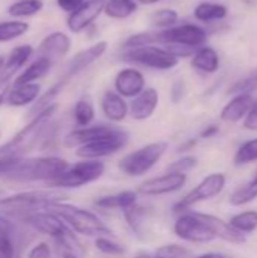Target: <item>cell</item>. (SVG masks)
Returning <instances> with one entry per match:
<instances>
[{"label":"cell","instance_id":"1","mask_svg":"<svg viewBox=\"0 0 257 258\" xmlns=\"http://www.w3.org/2000/svg\"><path fill=\"white\" fill-rule=\"evenodd\" d=\"M58 110V104L53 103L38 112L33 119L23 127L12 139L0 147V177H5L24 156L32 151L39 142L44 141L45 132L52 122L53 115Z\"/></svg>","mask_w":257,"mask_h":258},{"label":"cell","instance_id":"2","mask_svg":"<svg viewBox=\"0 0 257 258\" xmlns=\"http://www.w3.org/2000/svg\"><path fill=\"white\" fill-rule=\"evenodd\" d=\"M108 50V42L106 41H100L82 51H79L65 67V71L62 73V76L58 79V82L48 89L45 91L41 97H38V100L33 104L32 113L36 115L38 112H41L42 109H45L47 106L53 104V100L64 91V88L74 79L77 77L80 73H83L85 70H88L97 59H100Z\"/></svg>","mask_w":257,"mask_h":258},{"label":"cell","instance_id":"3","mask_svg":"<svg viewBox=\"0 0 257 258\" xmlns=\"http://www.w3.org/2000/svg\"><path fill=\"white\" fill-rule=\"evenodd\" d=\"M44 210L55 213L77 234L88 236V237H101V236L112 234V230L91 210L73 204H67L62 201L52 203L47 207H44Z\"/></svg>","mask_w":257,"mask_h":258},{"label":"cell","instance_id":"4","mask_svg":"<svg viewBox=\"0 0 257 258\" xmlns=\"http://www.w3.org/2000/svg\"><path fill=\"white\" fill-rule=\"evenodd\" d=\"M64 200V192L56 189H39L18 192L11 197L0 198V216L24 218L33 212L44 210L52 203Z\"/></svg>","mask_w":257,"mask_h":258},{"label":"cell","instance_id":"5","mask_svg":"<svg viewBox=\"0 0 257 258\" xmlns=\"http://www.w3.org/2000/svg\"><path fill=\"white\" fill-rule=\"evenodd\" d=\"M70 165L61 157H29L20 160L3 178L17 183L45 181L50 183Z\"/></svg>","mask_w":257,"mask_h":258},{"label":"cell","instance_id":"6","mask_svg":"<svg viewBox=\"0 0 257 258\" xmlns=\"http://www.w3.org/2000/svg\"><path fill=\"white\" fill-rule=\"evenodd\" d=\"M168 150V142L159 141V142H151L145 147H141L127 156H124L118 168L123 174L127 177H141L145 175L167 153Z\"/></svg>","mask_w":257,"mask_h":258},{"label":"cell","instance_id":"7","mask_svg":"<svg viewBox=\"0 0 257 258\" xmlns=\"http://www.w3.org/2000/svg\"><path fill=\"white\" fill-rule=\"evenodd\" d=\"M105 163L100 160H82L73 166H68L61 175L47 183L53 189H77L88 183L98 180L105 174Z\"/></svg>","mask_w":257,"mask_h":258},{"label":"cell","instance_id":"8","mask_svg":"<svg viewBox=\"0 0 257 258\" xmlns=\"http://www.w3.org/2000/svg\"><path fill=\"white\" fill-rule=\"evenodd\" d=\"M127 142H129L127 132L121 130L118 127H114L108 135L79 147L76 150V154H77V157H80L83 160H100L103 157L118 153L120 150H123L127 145Z\"/></svg>","mask_w":257,"mask_h":258},{"label":"cell","instance_id":"9","mask_svg":"<svg viewBox=\"0 0 257 258\" xmlns=\"http://www.w3.org/2000/svg\"><path fill=\"white\" fill-rule=\"evenodd\" d=\"M123 59L135 62L153 70H171L179 63V57L170 53L167 48L156 45H144L136 48H129L123 51Z\"/></svg>","mask_w":257,"mask_h":258},{"label":"cell","instance_id":"10","mask_svg":"<svg viewBox=\"0 0 257 258\" xmlns=\"http://www.w3.org/2000/svg\"><path fill=\"white\" fill-rule=\"evenodd\" d=\"M226 181H227V178H226V175L223 172L209 174L186 197H183L174 206V212L176 213H183V212L189 210V207H192L197 203L208 201V200H212V198L218 197L223 192V189L226 186Z\"/></svg>","mask_w":257,"mask_h":258},{"label":"cell","instance_id":"11","mask_svg":"<svg viewBox=\"0 0 257 258\" xmlns=\"http://www.w3.org/2000/svg\"><path fill=\"white\" fill-rule=\"evenodd\" d=\"M174 233L179 239L191 243H209L215 239L198 212H183L174 224Z\"/></svg>","mask_w":257,"mask_h":258},{"label":"cell","instance_id":"12","mask_svg":"<svg viewBox=\"0 0 257 258\" xmlns=\"http://www.w3.org/2000/svg\"><path fill=\"white\" fill-rule=\"evenodd\" d=\"M208 39V33L197 24H180L156 33V41L165 45H185L197 48Z\"/></svg>","mask_w":257,"mask_h":258},{"label":"cell","instance_id":"13","mask_svg":"<svg viewBox=\"0 0 257 258\" xmlns=\"http://www.w3.org/2000/svg\"><path fill=\"white\" fill-rule=\"evenodd\" d=\"M23 221H24V224L32 227L35 231L45 234V236H50V237L56 239L58 242L71 236L70 230L67 228V224L61 218H58L55 213L47 212V210L33 212V213L24 216Z\"/></svg>","mask_w":257,"mask_h":258},{"label":"cell","instance_id":"14","mask_svg":"<svg viewBox=\"0 0 257 258\" xmlns=\"http://www.w3.org/2000/svg\"><path fill=\"white\" fill-rule=\"evenodd\" d=\"M186 183V174L167 172L159 177H153L144 181L139 187V192L147 197H159L180 190Z\"/></svg>","mask_w":257,"mask_h":258},{"label":"cell","instance_id":"15","mask_svg":"<svg viewBox=\"0 0 257 258\" xmlns=\"http://www.w3.org/2000/svg\"><path fill=\"white\" fill-rule=\"evenodd\" d=\"M105 0H88L79 9L71 12L67 18V26L73 33H80L103 12Z\"/></svg>","mask_w":257,"mask_h":258},{"label":"cell","instance_id":"16","mask_svg":"<svg viewBox=\"0 0 257 258\" xmlns=\"http://www.w3.org/2000/svg\"><path fill=\"white\" fill-rule=\"evenodd\" d=\"M115 91L123 98H135L145 89V77L136 68H124L115 76Z\"/></svg>","mask_w":257,"mask_h":258},{"label":"cell","instance_id":"17","mask_svg":"<svg viewBox=\"0 0 257 258\" xmlns=\"http://www.w3.org/2000/svg\"><path fill=\"white\" fill-rule=\"evenodd\" d=\"M70 48L71 39L68 35H65L64 32H52L39 42L38 54L39 57H45L53 63L55 60H59L64 56H67Z\"/></svg>","mask_w":257,"mask_h":258},{"label":"cell","instance_id":"18","mask_svg":"<svg viewBox=\"0 0 257 258\" xmlns=\"http://www.w3.org/2000/svg\"><path fill=\"white\" fill-rule=\"evenodd\" d=\"M114 125H106V124H98V125H88V127H79L68 135H65L62 145L65 148H79L85 144H89L105 135H108Z\"/></svg>","mask_w":257,"mask_h":258},{"label":"cell","instance_id":"19","mask_svg":"<svg viewBox=\"0 0 257 258\" xmlns=\"http://www.w3.org/2000/svg\"><path fill=\"white\" fill-rule=\"evenodd\" d=\"M159 104V94L155 88L144 89L139 95H136L130 104V113L136 121L148 119Z\"/></svg>","mask_w":257,"mask_h":258},{"label":"cell","instance_id":"20","mask_svg":"<svg viewBox=\"0 0 257 258\" xmlns=\"http://www.w3.org/2000/svg\"><path fill=\"white\" fill-rule=\"evenodd\" d=\"M200 215H201L203 221L212 230L215 239H221V240H226V242L235 243V245H241L245 242V236L241 234L239 231H236L229 222H224L223 219H220L218 216H214V215H206V213H200Z\"/></svg>","mask_w":257,"mask_h":258},{"label":"cell","instance_id":"21","mask_svg":"<svg viewBox=\"0 0 257 258\" xmlns=\"http://www.w3.org/2000/svg\"><path fill=\"white\" fill-rule=\"evenodd\" d=\"M32 54H33V47L30 44L15 47L9 53L8 59L3 62V65L0 67V79L11 80L14 74L26 65V62L30 59Z\"/></svg>","mask_w":257,"mask_h":258},{"label":"cell","instance_id":"22","mask_svg":"<svg viewBox=\"0 0 257 258\" xmlns=\"http://www.w3.org/2000/svg\"><path fill=\"white\" fill-rule=\"evenodd\" d=\"M254 103L253 95H235L221 110V119L226 122H238L247 116Z\"/></svg>","mask_w":257,"mask_h":258},{"label":"cell","instance_id":"23","mask_svg":"<svg viewBox=\"0 0 257 258\" xmlns=\"http://www.w3.org/2000/svg\"><path fill=\"white\" fill-rule=\"evenodd\" d=\"M39 92H41V86L38 83L14 85V88L8 92L6 101L9 106L23 107V106L35 103L39 97Z\"/></svg>","mask_w":257,"mask_h":258},{"label":"cell","instance_id":"24","mask_svg":"<svg viewBox=\"0 0 257 258\" xmlns=\"http://www.w3.org/2000/svg\"><path fill=\"white\" fill-rule=\"evenodd\" d=\"M101 110L109 121L120 122L127 116L129 107L121 95L114 91H108L101 98Z\"/></svg>","mask_w":257,"mask_h":258},{"label":"cell","instance_id":"25","mask_svg":"<svg viewBox=\"0 0 257 258\" xmlns=\"http://www.w3.org/2000/svg\"><path fill=\"white\" fill-rule=\"evenodd\" d=\"M138 203V194L133 190H123L114 195H106V197H100L95 201V206L101 207V209H121L126 210L129 207H132L133 204Z\"/></svg>","mask_w":257,"mask_h":258},{"label":"cell","instance_id":"26","mask_svg":"<svg viewBox=\"0 0 257 258\" xmlns=\"http://www.w3.org/2000/svg\"><path fill=\"white\" fill-rule=\"evenodd\" d=\"M192 67L198 71L212 74L220 68V56L218 53L211 48V47H201L200 50L195 51L191 60Z\"/></svg>","mask_w":257,"mask_h":258},{"label":"cell","instance_id":"27","mask_svg":"<svg viewBox=\"0 0 257 258\" xmlns=\"http://www.w3.org/2000/svg\"><path fill=\"white\" fill-rule=\"evenodd\" d=\"M52 68V62L45 57H38L33 63H30L24 71H21L17 77L14 85H23V83H33L35 80L41 79L48 70Z\"/></svg>","mask_w":257,"mask_h":258},{"label":"cell","instance_id":"28","mask_svg":"<svg viewBox=\"0 0 257 258\" xmlns=\"http://www.w3.org/2000/svg\"><path fill=\"white\" fill-rule=\"evenodd\" d=\"M194 17L198 21H203V23L223 20V18L227 17V8L220 5V3L203 2L200 5H197V8L194 9Z\"/></svg>","mask_w":257,"mask_h":258},{"label":"cell","instance_id":"29","mask_svg":"<svg viewBox=\"0 0 257 258\" xmlns=\"http://www.w3.org/2000/svg\"><path fill=\"white\" fill-rule=\"evenodd\" d=\"M138 9V5L135 0H108L105 3L103 12L115 20H124L135 14Z\"/></svg>","mask_w":257,"mask_h":258},{"label":"cell","instance_id":"30","mask_svg":"<svg viewBox=\"0 0 257 258\" xmlns=\"http://www.w3.org/2000/svg\"><path fill=\"white\" fill-rule=\"evenodd\" d=\"M257 198V171L254 174V177L245 183L244 186H241L239 189H236L232 195H230V204L241 207L245 206L251 201H254Z\"/></svg>","mask_w":257,"mask_h":258},{"label":"cell","instance_id":"31","mask_svg":"<svg viewBox=\"0 0 257 258\" xmlns=\"http://www.w3.org/2000/svg\"><path fill=\"white\" fill-rule=\"evenodd\" d=\"M229 224L244 236L251 234L257 230V210L242 212V213L233 216Z\"/></svg>","mask_w":257,"mask_h":258},{"label":"cell","instance_id":"32","mask_svg":"<svg viewBox=\"0 0 257 258\" xmlns=\"http://www.w3.org/2000/svg\"><path fill=\"white\" fill-rule=\"evenodd\" d=\"M44 3L42 0H20L12 3L8 8V14L17 18H24V17H32L38 12H41Z\"/></svg>","mask_w":257,"mask_h":258},{"label":"cell","instance_id":"33","mask_svg":"<svg viewBox=\"0 0 257 258\" xmlns=\"http://www.w3.org/2000/svg\"><path fill=\"white\" fill-rule=\"evenodd\" d=\"M29 30V24L21 20L2 21L0 23V42H9L15 38H20Z\"/></svg>","mask_w":257,"mask_h":258},{"label":"cell","instance_id":"34","mask_svg":"<svg viewBox=\"0 0 257 258\" xmlns=\"http://www.w3.org/2000/svg\"><path fill=\"white\" fill-rule=\"evenodd\" d=\"M124 212V218L129 224V227L132 228V231L136 234V236H141L142 234V225H144V219L147 216V209L139 206L138 203L133 204L132 207L123 210Z\"/></svg>","mask_w":257,"mask_h":258},{"label":"cell","instance_id":"35","mask_svg":"<svg viewBox=\"0 0 257 258\" xmlns=\"http://www.w3.org/2000/svg\"><path fill=\"white\" fill-rule=\"evenodd\" d=\"M94 116H95V110H94V106L91 104V101L79 100L74 104L73 118H74V122L79 127H88L94 121Z\"/></svg>","mask_w":257,"mask_h":258},{"label":"cell","instance_id":"36","mask_svg":"<svg viewBox=\"0 0 257 258\" xmlns=\"http://www.w3.org/2000/svg\"><path fill=\"white\" fill-rule=\"evenodd\" d=\"M253 162H257V138L244 142L235 154V165L242 166Z\"/></svg>","mask_w":257,"mask_h":258},{"label":"cell","instance_id":"37","mask_svg":"<svg viewBox=\"0 0 257 258\" xmlns=\"http://www.w3.org/2000/svg\"><path fill=\"white\" fill-rule=\"evenodd\" d=\"M257 89V70L245 76L244 79L238 80L230 89V95H251Z\"/></svg>","mask_w":257,"mask_h":258},{"label":"cell","instance_id":"38","mask_svg":"<svg viewBox=\"0 0 257 258\" xmlns=\"http://www.w3.org/2000/svg\"><path fill=\"white\" fill-rule=\"evenodd\" d=\"M150 20H151L153 26H156V27L170 29L177 23L179 14L174 9H159V11H155L151 14Z\"/></svg>","mask_w":257,"mask_h":258},{"label":"cell","instance_id":"39","mask_svg":"<svg viewBox=\"0 0 257 258\" xmlns=\"http://www.w3.org/2000/svg\"><path fill=\"white\" fill-rule=\"evenodd\" d=\"M95 248L106 255H123L126 252V248L123 245H120L118 242H115L106 236L95 239Z\"/></svg>","mask_w":257,"mask_h":258},{"label":"cell","instance_id":"40","mask_svg":"<svg viewBox=\"0 0 257 258\" xmlns=\"http://www.w3.org/2000/svg\"><path fill=\"white\" fill-rule=\"evenodd\" d=\"M156 33L151 32H142V33H135L129 36L124 42V50L129 48H136V47H144V45H153L156 44Z\"/></svg>","mask_w":257,"mask_h":258},{"label":"cell","instance_id":"41","mask_svg":"<svg viewBox=\"0 0 257 258\" xmlns=\"http://www.w3.org/2000/svg\"><path fill=\"white\" fill-rule=\"evenodd\" d=\"M155 254L161 258H189L191 257L189 249H186L185 246H180V245H165V246H161Z\"/></svg>","mask_w":257,"mask_h":258},{"label":"cell","instance_id":"42","mask_svg":"<svg viewBox=\"0 0 257 258\" xmlns=\"http://www.w3.org/2000/svg\"><path fill=\"white\" fill-rule=\"evenodd\" d=\"M195 166H197V159H195V157H191V156H186V157H182V159L173 162V163L168 166V171H170V172L186 174V172H189L191 169H194Z\"/></svg>","mask_w":257,"mask_h":258},{"label":"cell","instance_id":"43","mask_svg":"<svg viewBox=\"0 0 257 258\" xmlns=\"http://www.w3.org/2000/svg\"><path fill=\"white\" fill-rule=\"evenodd\" d=\"M0 258H15L14 234H0Z\"/></svg>","mask_w":257,"mask_h":258},{"label":"cell","instance_id":"44","mask_svg":"<svg viewBox=\"0 0 257 258\" xmlns=\"http://www.w3.org/2000/svg\"><path fill=\"white\" fill-rule=\"evenodd\" d=\"M27 258H52V251H50V246L47 243H38L36 246H33Z\"/></svg>","mask_w":257,"mask_h":258},{"label":"cell","instance_id":"45","mask_svg":"<svg viewBox=\"0 0 257 258\" xmlns=\"http://www.w3.org/2000/svg\"><path fill=\"white\" fill-rule=\"evenodd\" d=\"M244 127L247 130H257V101L253 103L250 112L244 118Z\"/></svg>","mask_w":257,"mask_h":258},{"label":"cell","instance_id":"46","mask_svg":"<svg viewBox=\"0 0 257 258\" xmlns=\"http://www.w3.org/2000/svg\"><path fill=\"white\" fill-rule=\"evenodd\" d=\"M56 3H58V6L62 9V11H65V12H74L76 9H79L83 3H85V0H56Z\"/></svg>","mask_w":257,"mask_h":258},{"label":"cell","instance_id":"47","mask_svg":"<svg viewBox=\"0 0 257 258\" xmlns=\"http://www.w3.org/2000/svg\"><path fill=\"white\" fill-rule=\"evenodd\" d=\"M9 86H11V80H8V79H0V106L3 104L5 98L8 97Z\"/></svg>","mask_w":257,"mask_h":258},{"label":"cell","instance_id":"48","mask_svg":"<svg viewBox=\"0 0 257 258\" xmlns=\"http://www.w3.org/2000/svg\"><path fill=\"white\" fill-rule=\"evenodd\" d=\"M217 133H218V127H217V125H209V127H206V128L201 132V138H203V139H208V138L215 136Z\"/></svg>","mask_w":257,"mask_h":258},{"label":"cell","instance_id":"49","mask_svg":"<svg viewBox=\"0 0 257 258\" xmlns=\"http://www.w3.org/2000/svg\"><path fill=\"white\" fill-rule=\"evenodd\" d=\"M197 258H229L224 254H220V252H208V254H203V255H198Z\"/></svg>","mask_w":257,"mask_h":258},{"label":"cell","instance_id":"50","mask_svg":"<svg viewBox=\"0 0 257 258\" xmlns=\"http://www.w3.org/2000/svg\"><path fill=\"white\" fill-rule=\"evenodd\" d=\"M139 3L142 5H156V3H161V2H167V0H138Z\"/></svg>","mask_w":257,"mask_h":258},{"label":"cell","instance_id":"51","mask_svg":"<svg viewBox=\"0 0 257 258\" xmlns=\"http://www.w3.org/2000/svg\"><path fill=\"white\" fill-rule=\"evenodd\" d=\"M62 258H77V255L74 252H70V251H65L64 252V257Z\"/></svg>","mask_w":257,"mask_h":258}]
</instances>
